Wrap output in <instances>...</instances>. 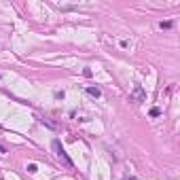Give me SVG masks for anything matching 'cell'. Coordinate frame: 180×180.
Masks as SVG:
<instances>
[{"mask_svg": "<svg viewBox=\"0 0 180 180\" xmlns=\"http://www.w3.org/2000/svg\"><path fill=\"white\" fill-rule=\"evenodd\" d=\"M51 146H53V150H55V155H57L61 161H64V165H66V167H74L72 159L68 157V152H66L64 146H61V142H59V140H53V142H51Z\"/></svg>", "mask_w": 180, "mask_h": 180, "instance_id": "1", "label": "cell"}, {"mask_svg": "<svg viewBox=\"0 0 180 180\" xmlns=\"http://www.w3.org/2000/svg\"><path fill=\"white\" fill-rule=\"evenodd\" d=\"M146 100V93H144V89H142V85H136L131 89V93H129V102H136V104H140V102H144Z\"/></svg>", "mask_w": 180, "mask_h": 180, "instance_id": "2", "label": "cell"}, {"mask_svg": "<svg viewBox=\"0 0 180 180\" xmlns=\"http://www.w3.org/2000/svg\"><path fill=\"white\" fill-rule=\"evenodd\" d=\"M87 93L93 95V97H100V95H102V91H100L97 87H87Z\"/></svg>", "mask_w": 180, "mask_h": 180, "instance_id": "3", "label": "cell"}, {"mask_svg": "<svg viewBox=\"0 0 180 180\" xmlns=\"http://www.w3.org/2000/svg\"><path fill=\"white\" fill-rule=\"evenodd\" d=\"M159 28H161V30H172V28H174V21H161Z\"/></svg>", "mask_w": 180, "mask_h": 180, "instance_id": "4", "label": "cell"}, {"mask_svg": "<svg viewBox=\"0 0 180 180\" xmlns=\"http://www.w3.org/2000/svg\"><path fill=\"white\" fill-rule=\"evenodd\" d=\"M36 169H38V165H36V163H30V165H28V172H30V174H34Z\"/></svg>", "mask_w": 180, "mask_h": 180, "instance_id": "5", "label": "cell"}, {"mask_svg": "<svg viewBox=\"0 0 180 180\" xmlns=\"http://www.w3.org/2000/svg\"><path fill=\"white\" fill-rule=\"evenodd\" d=\"M159 114H161L159 108H150V116H159Z\"/></svg>", "mask_w": 180, "mask_h": 180, "instance_id": "6", "label": "cell"}]
</instances>
